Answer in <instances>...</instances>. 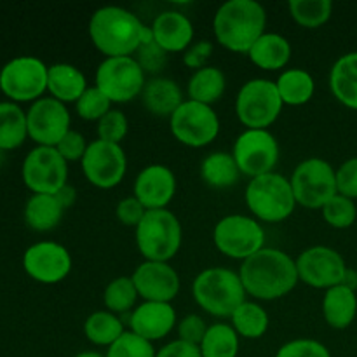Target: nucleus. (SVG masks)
I'll return each instance as SVG.
<instances>
[{"label": "nucleus", "instance_id": "nucleus-51", "mask_svg": "<svg viewBox=\"0 0 357 357\" xmlns=\"http://www.w3.org/2000/svg\"><path fill=\"white\" fill-rule=\"evenodd\" d=\"M342 284L347 286V288H351L352 291H357V272L352 271V268H347L344 282H342Z\"/></svg>", "mask_w": 357, "mask_h": 357}, {"label": "nucleus", "instance_id": "nucleus-31", "mask_svg": "<svg viewBox=\"0 0 357 357\" xmlns=\"http://www.w3.org/2000/svg\"><path fill=\"white\" fill-rule=\"evenodd\" d=\"M279 96L288 107H302L309 103L316 91L314 77L303 68H289L281 72L275 80Z\"/></svg>", "mask_w": 357, "mask_h": 357}, {"label": "nucleus", "instance_id": "nucleus-35", "mask_svg": "<svg viewBox=\"0 0 357 357\" xmlns=\"http://www.w3.org/2000/svg\"><path fill=\"white\" fill-rule=\"evenodd\" d=\"M230 324L237 335L250 340L261 338L268 330V314L255 302H244L230 317Z\"/></svg>", "mask_w": 357, "mask_h": 357}, {"label": "nucleus", "instance_id": "nucleus-28", "mask_svg": "<svg viewBox=\"0 0 357 357\" xmlns=\"http://www.w3.org/2000/svg\"><path fill=\"white\" fill-rule=\"evenodd\" d=\"M65 206L56 194H33L24 206V220L35 232H49L59 225Z\"/></svg>", "mask_w": 357, "mask_h": 357}, {"label": "nucleus", "instance_id": "nucleus-40", "mask_svg": "<svg viewBox=\"0 0 357 357\" xmlns=\"http://www.w3.org/2000/svg\"><path fill=\"white\" fill-rule=\"evenodd\" d=\"M107 357H155L157 351L152 342L138 337L132 331H126L107 351Z\"/></svg>", "mask_w": 357, "mask_h": 357}, {"label": "nucleus", "instance_id": "nucleus-44", "mask_svg": "<svg viewBox=\"0 0 357 357\" xmlns=\"http://www.w3.org/2000/svg\"><path fill=\"white\" fill-rule=\"evenodd\" d=\"M208 328L209 326L201 316H197V314H188V316L181 317L176 324L178 340L187 342V344L197 345L199 347Z\"/></svg>", "mask_w": 357, "mask_h": 357}, {"label": "nucleus", "instance_id": "nucleus-1", "mask_svg": "<svg viewBox=\"0 0 357 357\" xmlns=\"http://www.w3.org/2000/svg\"><path fill=\"white\" fill-rule=\"evenodd\" d=\"M239 275L248 295L264 302L289 295L300 281L296 261L275 248H264L244 260Z\"/></svg>", "mask_w": 357, "mask_h": 357}, {"label": "nucleus", "instance_id": "nucleus-21", "mask_svg": "<svg viewBox=\"0 0 357 357\" xmlns=\"http://www.w3.org/2000/svg\"><path fill=\"white\" fill-rule=\"evenodd\" d=\"M176 326V310L171 303L143 302L129 316V328L149 342L162 340Z\"/></svg>", "mask_w": 357, "mask_h": 357}, {"label": "nucleus", "instance_id": "nucleus-18", "mask_svg": "<svg viewBox=\"0 0 357 357\" xmlns=\"http://www.w3.org/2000/svg\"><path fill=\"white\" fill-rule=\"evenodd\" d=\"M23 268L40 284H58L72 272V257L63 244L42 241L24 251Z\"/></svg>", "mask_w": 357, "mask_h": 357}, {"label": "nucleus", "instance_id": "nucleus-34", "mask_svg": "<svg viewBox=\"0 0 357 357\" xmlns=\"http://www.w3.org/2000/svg\"><path fill=\"white\" fill-rule=\"evenodd\" d=\"M239 338L232 324L215 323L208 328L199 349L202 357H237Z\"/></svg>", "mask_w": 357, "mask_h": 357}, {"label": "nucleus", "instance_id": "nucleus-11", "mask_svg": "<svg viewBox=\"0 0 357 357\" xmlns=\"http://www.w3.org/2000/svg\"><path fill=\"white\" fill-rule=\"evenodd\" d=\"M49 66L35 56L14 58L0 70V91L13 103L40 100L47 91Z\"/></svg>", "mask_w": 357, "mask_h": 357}, {"label": "nucleus", "instance_id": "nucleus-47", "mask_svg": "<svg viewBox=\"0 0 357 357\" xmlns=\"http://www.w3.org/2000/svg\"><path fill=\"white\" fill-rule=\"evenodd\" d=\"M337 190L352 201L357 199V157L345 160L337 169Z\"/></svg>", "mask_w": 357, "mask_h": 357}, {"label": "nucleus", "instance_id": "nucleus-32", "mask_svg": "<svg viewBox=\"0 0 357 357\" xmlns=\"http://www.w3.org/2000/svg\"><path fill=\"white\" fill-rule=\"evenodd\" d=\"M28 138L26 114L13 101L0 103V150H14Z\"/></svg>", "mask_w": 357, "mask_h": 357}, {"label": "nucleus", "instance_id": "nucleus-9", "mask_svg": "<svg viewBox=\"0 0 357 357\" xmlns=\"http://www.w3.org/2000/svg\"><path fill=\"white\" fill-rule=\"evenodd\" d=\"M216 250L232 260H248L265 248V230L258 220L244 215L223 216L213 230Z\"/></svg>", "mask_w": 357, "mask_h": 357}, {"label": "nucleus", "instance_id": "nucleus-8", "mask_svg": "<svg viewBox=\"0 0 357 357\" xmlns=\"http://www.w3.org/2000/svg\"><path fill=\"white\" fill-rule=\"evenodd\" d=\"M289 181L296 204L307 209H323V206L338 194L337 169L319 157L302 160Z\"/></svg>", "mask_w": 357, "mask_h": 357}, {"label": "nucleus", "instance_id": "nucleus-29", "mask_svg": "<svg viewBox=\"0 0 357 357\" xmlns=\"http://www.w3.org/2000/svg\"><path fill=\"white\" fill-rule=\"evenodd\" d=\"M227 79L225 73L218 66L208 65L206 68L192 73L187 84V98L202 105H213L225 94Z\"/></svg>", "mask_w": 357, "mask_h": 357}, {"label": "nucleus", "instance_id": "nucleus-12", "mask_svg": "<svg viewBox=\"0 0 357 357\" xmlns=\"http://www.w3.org/2000/svg\"><path fill=\"white\" fill-rule=\"evenodd\" d=\"M169 128L181 145L202 149L218 138L220 119L209 105L185 100L169 117Z\"/></svg>", "mask_w": 357, "mask_h": 357}, {"label": "nucleus", "instance_id": "nucleus-17", "mask_svg": "<svg viewBox=\"0 0 357 357\" xmlns=\"http://www.w3.org/2000/svg\"><path fill=\"white\" fill-rule=\"evenodd\" d=\"M70 112L54 98H40L26 112L28 138L38 146H56L70 131Z\"/></svg>", "mask_w": 357, "mask_h": 357}, {"label": "nucleus", "instance_id": "nucleus-49", "mask_svg": "<svg viewBox=\"0 0 357 357\" xmlns=\"http://www.w3.org/2000/svg\"><path fill=\"white\" fill-rule=\"evenodd\" d=\"M155 357H202L201 349L197 345L187 344V342L174 340L164 345L162 349L157 351Z\"/></svg>", "mask_w": 357, "mask_h": 357}, {"label": "nucleus", "instance_id": "nucleus-19", "mask_svg": "<svg viewBox=\"0 0 357 357\" xmlns=\"http://www.w3.org/2000/svg\"><path fill=\"white\" fill-rule=\"evenodd\" d=\"M131 278L143 302L171 303L180 293V275L164 261H143Z\"/></svg>", "mask_w": 357, "mask_h": 357}, {"label": "nucleus", "instance_id": "nucleus-52", "mask_svg": "<svg viewBox=\"0 0 357 357\" xmlns=\"http://www.w3.org/2000/svg\"><path fill=\"white\" fill-rule=\"evenodd\" d=\"M75 357H107V356L100 354V352H94V351H86V352H80V354H77Z\"/></svg>", "mask_w": 357, "mask_h": 357}, {"label": "nucleus", "instance_id": "nucleus-20", "mask_svg": "<svg viewBox=\"0 0 357 357\" xmlns=\"http://www.w3.org/2000/svg\"><path fill=\"white\" fill-rule=\"evenodd\" d=\"M176 194V176L164 164H149L136 176L132 195L146 211L166 209Z\"/></svg>", "mask_w": 357, "mask_h": 357}, {"label": "nucleus", "instance_id": "nucleus-48", "mask_svg": "<svg viewBox=\"0 0 357 357\" xmlns=\"http://www.w3.org/2000/svg\"><path fill=\"white\" fill-rule=\"evenodd\" d=\"M213 51H215L213 42L209 40L195 42V44H192L190 47L183 52V65L187 66V68L194 70V72H197V70L201 68H206V66H208L209 58L213 56Z\"/></svg>", "mask_w": 357, "mask_h": 357}, {"label": "nucleus", "instance_id": "nucleus-24", "mask_svg": "<svg viewBox=\"0 0 357 357\" xmlns=\"http://www.w3.org/2000/svg\"><path fill=\"white\" fill-rule=\"evenodd\" d=\"M87 80L82 70L68 63H56L49 66L47 72V91L51 98L61 103H77L80 96L86 93Z\"/></svg>", "mask_w": 357, "mask_h": 357}, {"label": "nucleus", "instance_id": "nucleus-2", "mask_svg": "<svg viewBox=\"0 0 357 357\" xmlns=\"http://www.w3.org/2000/svg\"><path fill=\"white\" fill-rule=\"evenodd\" d=\"M149 26L131 10L119 6H105L94 10L89 20V38L107 58L135 56L143 44Z\"/></svg>", "mask_w": 357, "mask_h": 357}, {"label": "nucleus", "instance_id": "nucleus-30", "mask_svg": "<svg viewBox=\"0 0 357 357\" xmlns=\"http://www.w3.org/2000/svg\"><path fill=\"white\" fill-rule=\"evenodd\" d=\"M239 166L232 153L213 152L204 157L201 162V178L208 187L213 188H230L241 180Z\"/></svg>", "mask_w": 357, "mask_h": 357}, {"label": "nucleus", "instance_id": "nucleus-4", "mask_svg": "<svg viewBox=\"0 0 357 357\" xmlns=\"http://www.w3.org/2000/svg\"><path fill=\"white\" fill-rule=\"evenodd\" d=\"M195 303L206 314L220 319L232 317V314L246 302V289L239 272L225 267H211L202 271L192 284Z\"/></svg>", "mask_w": 357, "mask_h": 357}, {"label": "nucleus", "instance_id": "nucleus-22", "mask_svg": "<svg viewBox=\"0 0 357 357\" xmlns=\"http://www.w3.org/2000/svg\"><path fill=\"white\" fill-rule=\"evenodd\" d=\"M150 30L155 44L167 54L185 52L194 44V24L180 10H164L157 14Z\"/></svg>", "mask_w": 357, "mask_h": 357}, {"label": "nucleus", "instance_id": "nucleus-7", "mask_svg": "<svg viewBox=\"0 0 357 357\" xmlns=\"http://www.w3.org/2000/svg\"><path fill=\"white\" fill-rule=\"evenodd\" d=\"M282 103L274 80L251 79L239 89L236 114L246 129H268L281 115Z\"/></svg>", "mask_w": 357, "mask_h": 357}, {"label": "nucleus", "instance_id": "nucleus-46", "mask_svg": "<svg viewBox=\"0 0 357 357\" xmlns=\"http://www.w3.org/2000/svg\"><path fill=\"white\" fill-rule=\"evenodd\" d=\"M146 209L135 195L131 197H124L119 201L117 208H115V216H117L119 223L126 227H138L142 220L145 218Z\"/></svg>", "mask_w": 357, "mask_h": 357}, {"label": "nucleus", "instance_id": "nucleus-3", "mask_svg": "<svg viewBox=\"0 0 357 357\" xmlns=\"http://www.w3.org/2000/svg\"><path fill=\"white\" fill-rule=\"evenodd\" d=\"M267 10L257 0H229L213 17L215 38L230 52L248 54L255 42L265 33Z\"/></svg>", "mask_w": 357, "mask_h": 357}, {"label": "nucleus", "instance_id": "nucleus-38", "mask_svg": "<svg viewBox=\"0 0 357 357\" xmlns=\"http://www.w3.org/2000/svg\"><path fill=\"white\" fill-rule=\"evenodd\" d=\"M321 211H323L324 222L338 230L352 227L357 218L356 202L340 194H337L333 199H330V201L323 206Z\"/></svg>", "mask_w": 357, "mask_h": 357}, {"label": "nucleus", "instance_id": "nucleus-16", "mask_svg": "<svg viewBox=\"0 0 357 357\" xmlns=\"http://www.w3.org/2000/svg\"><path fill=\"white\" fill-rule=\"evenodd\" d=\"M298 279L316 289H330L342 284L347 264L337 250L330 246H312L296 258Z\"/></svg>", "mask_w": 357, "mask_h": 357}, {"label": "nucleus", "instance_id": "nucleus-33", "mask_svg": "<svg viewBox=\"0 0 357 357\" xmlns=\"http://www.w3.org/2000/svg\"><path fill=\"white\" fill-rule=\"evenodd\" d=\"M86 338L100 347H110L126 333L124 323L108 310H96L84 323Z\"/></svg>", "mask_w": 357, "mask_h": 357}, {"label": "nucleus", "instance_id": "nucleus-27", "mask_svg": "<svg viewBox=\"0 0 357 357\" xmlns=\"http://www.w3.org/2000/svg\"><path fill=\"white\" fill-rule=\"evenodd\" d=\"M330 89L342 105L357 110V51L340 56L331 66Z\"/></svg>", "mask_w": 357, "mask_h": 357}, {"label": "nucleus", "instance_id": "nucleus-23", "mask_svg": "<svg viewBox=\"0 0 357 357\" xmlns=\"http://www.w3.org/2000/svg\"><path fill=\"white\" fill-rule=\"evenodd\" d=\"M142 103L146 110L157 117L169 119L185 101L180 86L167 77H153L146 80L142 93Z\"/></svg>", "mask_w": 357, "mask_h": 357}, {"label": "nucleus", "instance_id": "nucleus-15", "mask_svg": "<svg viewBox=\"0 0 357 357\" xmlns=\"http://www.w3.org/2000/svg\"><path fill=\"white\" fill-rule=\"evenodd\" d=\"M82 173L93 187L110 190L121 185L128 171V157L122 145L94 139L82 157Z\"/></svg>", "mask_w": 357, "mask_h": 357}, {"label": "nucleus", "instance_id": "nucleus-10", "mask_svg": "<svg viewBox=\"0 0 357 357\" xmlns=\"http://www.w3.org/2000/svg\"><path fill=\"white\" fill-rule=\"evenodd\" d=\"M146 77L135 56L122 58H105L96 68L94 86L112 101V103H129L142 96Z\"/></svg>", "mask_w": 357, "mask_h": 357}, {"label": "nucleus", "instance_id": "nucleus-41", "mask_svg": "<svg viewBox=\"0 0 357 357\" xmlns=\"http://www.w3.org/2000/svg\"><path fill=\"white\" fill-rule=\"evenodd\" d=\"M96 131L98 139H101V142L121 145L122 139L128 136L129 131L128 117H126L124 112L117 110V108H112L103 119L98 121Z\"/></svg>", "mask_w": 357, "mask_h": 357}, {"label": "nucleus", "instance_id": "nucleus-36", "mask_svg": "<svg viewBox=\"0 0 357 357\" xmlns=\"http://www.w3.org/2000/svg\"><path fill=\"white\" fill-rule=\"evenodd\" d=\"M138 298V289H136L135 282H132V278H126V275L108 282L103 291L105 310L115 314V316L117 314L132 312L136 309Z\"/></svg>", "mask_w": 357, "mask_h": 357}, {"label": "nucleus", "instance_id": "nucleus-6", "mask_svg": "<svg viewBox=\"0 0 357 357\" xmlns=\"http://www.w3.org/2000/svg\"><path fill=\"white\" fill-rule=\"evenodd\" d=\"M244 197L248 208L258 222H284L296 208L291 181L275 171L250 180Z\"/></svg>", "mask_w": 357, "mask_h": 357}, {"label": "nucleus", "instance_id": "nucleus-42", "mask_svg": "<svg viewBox=\"0 0 357 357\" xmlns=\"http://www.w3.org/2000/svg\"><path fill=\"white\" fill-rule=\"evenodd\" d=\"M275 357H331L324 344L310 338H296L288 342L278 351Z\"/></svg>", "mask_w": 357, "mask_h": 357}, {"label": "nucleus", "instance_id": "nucleus-25", "mask_svg": "<svg viewBox=\"0 0 357 357\" xmlns=\"http://www.w3.org/2000/svg\"><path fill=\"white\" fill-rule=\"evenodd\" d=\"M291 44L286 37L279 33H271L265 31L253 47L248 52V58L251 59L255 66L268 72H278L282 70L291 59Z\"/></svg>", "mask_w": 357, "mask_h": 357}, {"label": "nucleus", "instance_id": "nucleus-13", "mask_svg": "<svg viewBox=\"0 0 357 357\" xmlns=\"http://www.w3.org/2000/svg\"><path fill=\"white\" fill-rule=\"evenodd\" d=\"M232 155L241 173L253 180L274 173L279 162V143L268 129H246L237 136Z\"/></svg>", "mask_w": 357, "mask_h": 357}, {"label": "nucleus", "instance_id": "nucleus-39", "mask_svg": "<svg viewBox=\"0 0 357 357\" xmlns=\"http://www.w3.org/2000/svg\"><path fill=\"white\" fill-rule=\"evenodd\" d=\"M112 110V101L96 86L87 87L86 93L77 100L75 112L80 119L98 122Z\"/></svg>", "mask_w": 357, "mask_h": 357}, {"label": "nucleus", "instance_id": "nucleus-5", "mask_svg": "<svg viewBox=\"0 0 357 357\" xmlns=\"http://www.w3.org/2000/svg\"><path fill=\"white\" fill-rule=\"evenodd\" d=\"M136 232V246L145 261H164L178 255L183 241L180 220L169 209H152L146 211Z\"/></svg>", "mask_w": 357, "mask_h": 357}, {"label": "nucleus", "instance_id": "nucleus-45", "mask_svg": "<svg viewBox=\"0 0 357 357\" xmlns=\"http://www.w3.org/2000/svg\"><path fill=\"white\" fill-rule=\"evenodd\" d=\"M87 146H89V143L86 142L82 132L75 131V129H70L54 149L58 150L59 155H61L66 162H77V160H82V157L86 155Z\"/></svg>", "mask_w": 357, "mask_h": 357}, {"label": "nucleus", "instance_id": "nucleus-14", "mask_svg": "<svg viewBox=\"0 0 357 357\" xmlns=\"http://www.w3.org/2000/svg\"><path fill=\"white\" fill-rule=\"evenodd\" d=\"M21 174L33 194H58L68 185V162L54 146H37L24 159Z\"/></svg>", "mask_w": 357, "mask_h": 357}, {"label": "nucleus", "instance_id": "nucleus-43", "mask_svg": "<svg viewBox=\"0 0 357 357\" xmlns=\"http://www.w3.org/2000/svg\"><path fill=\"white\" fill-rule=\"evenodd\" d=\"M136 54L138 56H135V58L136 61L139 63V66L143 68V72L157 73L164 68V65H166L167 52L162 51V49L155 44L153 35L150 38H146V40L139 45Z\"/></svg>", "mask_w": 357, "mask_h": 357}, {"label": "nucleus", "instance_id": "nucleus-26", "mask_svg": "<svg viewBox=\"0 0 357 357\" xmlns=\"http://www.w3.org/2000/svg\"><path fill=\"white\" fill-rule=\"evenodd\" d=\"M324 321L333 330H345L357 316V295L351 288L338 284L326 289L323 298Z\"/></svg>", "mask_w": 357, "mask_h": 357}, {"label": "nucleus", "instance_id": "nucleus-37", "mask_svg": "<svg viewBox=\"0 0 357 357\" xmlns=\"http://www.w3.org/2000/svg\"><path fill=\"white\" fill-rule=\"evenodd\" d=\"M288 9L296 24L302 28H319L330 21L333 13L331 0H291Z\"/></svg>", "mask_w": 357, "mask_h": 357}, {"label": "nucleus", "instance_id": "nucleus-50", "mask_svg": "<svg viewBox=\"0 0 357 357\" xmlns=\"http://www.w3.org/2000/svg\"><path fill=\"white\" fill-rule=\"evenodd\" d=\"M56 195H58V199L61 201V204L65 206V209H68V208H72L73 202H75L77 192L72 185H65V187H63Z\"/></svg>", "mask_w": 357, "mask_h": 357}]
</instances>
